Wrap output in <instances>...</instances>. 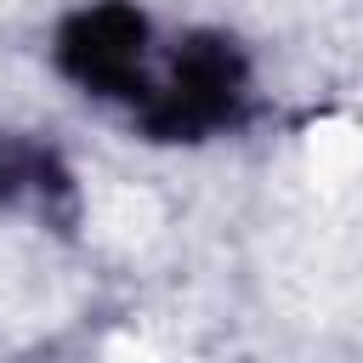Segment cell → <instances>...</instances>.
Here are the masks:
<instances>
[{"instance_id": "cell-1", "label": "cell", "mask_w": 363, "mask_h": 363, "mask_svg": "<svg viewBox=\"0 0 363 363\" xmlns=\"http://www.w3.org/2000/svg\"><path fill=\"white\" fill-rule=\"evenodd\" d=\"M244 96V57L221 34H193L176 51V79L164 96L147 102V130L159 142H193L210 125L233 119Z\"/></svg>"}, {"instance_id": "cell-2", "label": "cell", "mask_w": 363, "mask_h": 363, "mask_svg": "<svg viewBox=\"0 0 363 363\" xmlns=\"http://www.w3.org/2000/svg\"><path fill=\"white\" fill-rule=\"evenodd\" d=\"M142 45H147V17L125 0H102L62 23L57 62L68 79L102 96H142Z\"/></svg>"}, {"instance_id": "cell-3", "label": "cell", "mask_w": 363, "mask_h": 363, "mask_svg": "<svg viewBox=\"0 0 363 363\" xmlns=\"http://www.w3.org/2000/svg\"><path fill=\"white\" fill-rule=\"evenodd\" d=\"M23 187H40L51 199H68V170L57 164V153H40L28 142L0 136V199H17Z\"/></svg>"}]
</instances>
